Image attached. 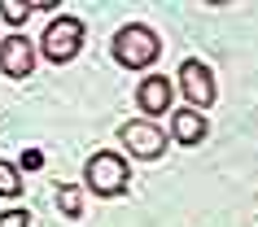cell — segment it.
Instances as JSON below:
<instances>
[{
	"label": "cell",
	"mask_w": 258,
	"mask_h": 227,
	"mask_svg": "<svg viewBox=\"0 0 258 227\" xmlns=\"http://www.w3.org/2000/svg\"><path fill=\"white\" fill-rule=\"evenodd\" d=\"M158 53H162L158 35H153L149 27H140V22H127V27L114 35V61H118V66H132V70L153 66Z\"/></svg>",
	"instance_id": "1"
},
{
	"label": "cell",
	"mask_w": 258,
	"mask_h": 227,
	"mask_svg": "<svg viewBox=\"0 0 258 227\" xmlns=\"http://www.w3.org/2000/svg\"><path fill=\"white\" fill-rule=\"evenodd\" d=\"M127 179H132V171H127V162L118 153H92L88 166H83V184L92 188L96 197H122Z\"/></svg>",
	"instance_id": "2"
},
{
	"label": "cell",
	"mask_w": 258,
	"mask_h": 227,
	"mask_svg": "<svg viewBox=\"0 0 258 227\" xmlns=\"http://www.w3.org/2000/svg\"><path fill=\"white\" fill-rule=\"evenodd\" d=\"M40 48H44L48 61H70L83 48V22L79 18H53L48 31H44V40H40Z\"/></svg>",
	"instance_id": "3"
},
{
	"label": "cell",
	"mask_w": 258,
	"mask_h": 227,
	"mask_svg": "<svg viewBox=\"0 0 258 227\" xmlns=\"http://www.w3.org/2000/svg\"><path fill=\"white\" fill-rule=\"evenodd\" d=\"M179 88H184V101H188L197 114L215 105V74H210V66L197 61V57H188V61L179 66Z\"/></svg>",
	"instance_id": "4"
},
{
	"label": "cell",
	"mask_w": 258,
	"mask_h": 227,
	"mask_svg": "<svg viewBox=\"0 0 258 227\" xmlns=\"http://www.w3.org/2000/svg\"><path fill=\"white\" fill-rule=\"evenodd\" d=\"M118 140L127 144V153L132 158H140V162H153V158H162L166 153V135L153 127V122H122V131H118Z\"/></svg>",
	"instance_id": "5"
},
{
	"label": "cell",
	"mask_w": 258,
	"mask_h": 227,
	"mask_svg": "<svg viewBox=\"0 0 258 227\" xmlns=\"http://www.w3.org/2000/svg\"><path fill=\"white\" fill-rule=\"evenodd\" d=\"M0 70H5L9 79H27L31 70H35V44H31L27 35L0 40Z\"/></svg>",
	"instance_id": "6"
},
{
	"label": "cell",
	"mask_w": 258,
	"mask_h": 227,
	"mask_svg": "<svg viewBox=\"0 0 258 227\" xmlns=\"http://www.w3.org/2000/svg\"><path fill=\"white\" fill-rule=\"evenodd\" d=\"M140 109H145V114H166V109H171V79L149 74V79L140 83Z\"/></svg>",
	"instance_id": "7"
},
{
	"label": "cell",
	"mask_w": 258,
	"mask_h": 227,
	"mask_svg": "<svg viewBox=\"0 0 258 227\" xmlns=\"http://www.w3.org/2000/svg\"><path fill=\"white\" fill-rule=\"evenodd\" d=\"M171 135H175L179 144H202V140H206V118L197 114V109H175Z\"/></svg>",
	"instance_id": "8"
},
{
	"label": "cell",
	"mask_w": 258,
	"mask_h": 227,
	"mask_svg": "<svg viewBox=\"0 0 258 227\" xmlns=\"http://www.w3.org/2000/svg\"><path fill=\"white\" fill-rule=\"evenodd\" d=\"M31 9H35V0H0V14H5V22H14V27L27 22Z\"/></svg>",
	"instance_id": "9"
},
{
	"label": "cell",
	"mask_w": 258,
	"mask_h": 227,
	"mask_svg": "<svg viewBox=\"0 0 258 227\" xmlns=\"http://www.w3.org/2000/svg\"><path fill=\"white\" fill-rule=\"evenodd\" d=\"M22 192V175L14 162H0V197H18Z\"/></svg>",
	"instance_id": "10"
},
{
	"label": "cell",
	"mask_w": 258,
	"mask_h": 227,
	"mask_svg": "<svg viewBox=\"0 0 258 227\" xmlns=\"http://www.w3.org/2000/svg\"><path fill=\"white\" fill-rule=\"evenodd\" d=\"M57 201H61V210H66L70 218H79L83 205H79V192H75V188H61V192H57Z\"/></svg>",
	"instance_id": "11"
},
{
	"label": "cell",
	"mask_w": 258,
	"mask_h": 227,
	"mask_svg": "<svg viewBox=\"0 0 258 227\" xmlns=\"http://www.w3.org/2000/svg\"><path fill=\"white\" fill-rule=\"evenodd\" d=\"M0 227H31V214L18 205V210H5L0 214Z\"/></svg>",
	"instance_id": "12"
},
{
	"label": "cell",
	"mask_w": 258,
	"mask_h": 227,
	"mask_svg": "<svg viewBox=\"0 0 258 227\" xmlns=\"http://www.w3.org/2000/svg\"><path fill=\"white\" fill-rule=\"evenodd\" d=\"M22 166H27V171H40V166H44V153H40V148H27V153H22Z\"/></svg>",
	"instance_id": "13"
}]
</instances>
